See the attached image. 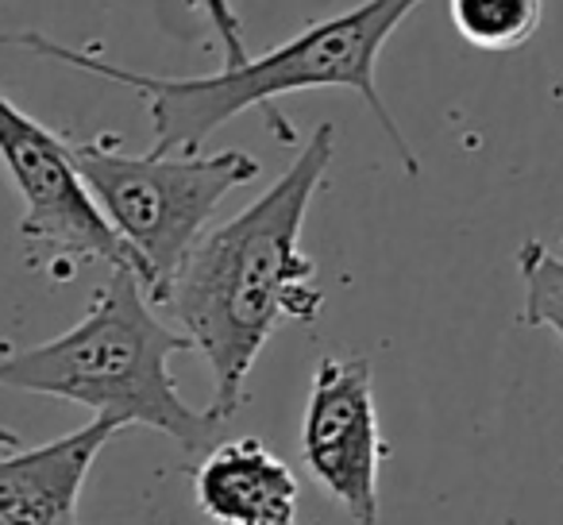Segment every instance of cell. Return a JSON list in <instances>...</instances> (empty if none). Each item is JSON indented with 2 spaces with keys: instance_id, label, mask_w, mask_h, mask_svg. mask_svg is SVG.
I'll list each match as a JSON object with an SVG mask.
<instances>
[{
  "instance_id": "obj_1",
  "label": "cell",
  "mask_w": 563,
  "mask_h": 525,
  "mask_svg": "<svg viewBox=\"0 0 563 525\" xmlns=\"http://www.w3.org/2000/svg\"><path fill=\"white\" fill-rule=\"evenodd\" d=\"M336 163V124L321 120L271 189L209 228L174 275L163 309L212 371L220 422L247 398V375L282 325L317 321L324 306L317 259L301 248L309 205Z\"/></svg>"
},
{
  "instance_id": "obj_2",
  "label": "cell",
  "mask_w": 563,
  "mask_h": 525,
  "mask_svg": "<svg viewBox=\"0 0 563 525\" xmlns=\"http://www.w3.org/2000/svg\"><path fill=\"white\" fill-rule=\"evenodd\" d=\"M417 4L421 0H363L355 9L324 17L306 32L274 43L263 55H247L243 63L224 66L217 74H201V78H163V74L128 70V66L104 63L97 51L70 47L43 32L0 35V47L32 51L51 63L74 66L81 74L132 89L147 105L151 132H155L151 151H201L212 132H220L228 120L247 109H263L266 124L282 143H298L294 124L278 112L282 97L306 94V89H352L375 112L386 140L398 147L406 174H421L417 151L409 147L398 120L378 94V55Z\"/></svg>"
},
{
  "instance_id": "obj_3",
  "label": "cell",
  "mask_w": 563,
  "mask_h": 525,
  "mask_svg": "<svg viewBox=\"0 0 563 525\" xmlns=\"http://www.w3.org/2000/svg\"><path fill=\"white\" fill-rule=\"evenodd\" d=\"M155 309L132 271H112L70 332L47 344L0 352V386L74 402L120 429L147 425L178 440L189 456H205L224 422L181 398L170 360L194 352V340Z\"/></svg>"
},
{
  "instance_id": "obj_4",
  "label": "cell",
  "mask_w": 563,
  "mask_h": 525,
  "mask_svg": "<svg viewBox=\"0 0 563 525\" xmlns=\"http://www.w3.org/2000/svg\"><path fill=\"white\" fill-rule=\"evenodd\" d=\"M89 194L135 259V278L163 306L174 275L209 232L212 212L235 186L258 178L263 163L251 151H147L132 155L117 135L70 140Z\"/></svg>"
},
{
  "instance_id": "obj_5",
  "label": "cell",
  "mask_w": 563,
  "mask_h": 525,
  "mask_svg": "<svg viewBox=\"0 0 563 525\" xmlns=\"http://www.w3.org/2000/svg\"><path fill=\"white\" fill-rule=\"evenodd\" d=\"M0 166L24 201L20 236L32 243L35 263L81 259L135 275L132 251L89 194L70 140L16 109L4 94H0Z\"/></svg>"
},
{
  "instance_id": "obj_6",
  "label": "cell",
  "mask_w": 563,
  "mask_h": 525,
  "mask_svg": "<svg viewBox=\"0 0 563 525\" xmlns=\"http://www.w3.org/2000/svg\"><path fill=\"white\" fill-rule=\"evenodd\" d=\"M390 456L375 406V371L363 356H321L301 417V460L313 483L355 525H378V475Z\"/></svg>"
},
{
  "instance_id": "obj_7",
  "label": "cell",
  "mask_w": 563,
  "mask_h": 525,
  "mask_svg": "<svg viewBox=\"0 0 563 525\" xmlns=\"http://www.w3.org/2000/svg\"><path fill=\"white\" fill-rule=\"evenodd\" d=\"M117 433V422L93 417L58 440L0 456V525H78L86 479Z\"/></svg>"
},
{
  "instance_id": "obj_8",
  "label": "cell",
  "mask_w": 563,
  "mask_h": 525,
  "mask_svg": "<svg viewBox=\"0 0 563 525\" xmlns=\"http://www.w3.org/2000/svg\"><path fill=\"white\" fill-rule=\"evenodd\" d=\"M194 499L212 525H301V483L258 437H228L194 468Z\"/></svg>"
},
{
  "instance_id": "obj_9",
  "label": "cell",
  "mask_w": 563,
  "mask_h": 525,
  "mask_svg": "<svg viewBox=\"0 0 563 525\" xmlns=\"http://www.w3.org/2000/svg\"><path fill=\"white\" fill-rule=\"evenodd\" d=\"M452 24L478 51H514L532 40L544 0H448Z\"/></svg>"
},
{
  "instance_id": "obj_10",
  "label": "cell",
  "mask_w": 563,
  "mask_h": 525,
  "mask_svg": "<svg viewBox=\"0 0 563 525\" xmlns=\"http://www.w3.org/2000/svg\"><path fill=\"white\" fill-rule=\"evenodd\" d=\"M517 275L525 286L521 325L552 329L563 340V259L548 243L525 240L517 251Z\"/></svg>"
},
{
  "instance_id": "obj_11",
  "label": "cell",
  "mask_w": 563,
  "mask_h": 525,
  "mask_svg": "<svg viewBox=\"0 0 563 525\" xmlns=\"http://www.w3.org/2000/svg\"><path fill=\"white\" fill-rule=\"evenodd\" d=\"M205 12L212 20V32L220 40V51H224V66H235L247 58V47H243V24L235 20V12L228 9V0H201Z\"/></svg>"
},
{
  "instance_id": "obj_12",
  "label": "cell",
  "mask_w": 563,
  "mask_h": 525,
  "mask_svg": "<svg viewBox=\"0 0 563 525\" xmlns=\"http://www.w3.org/2000/svg\"><path fill=\"white\" fill-rule=\"evenodd\" d=\"M0 448H4V452H12V448H20V433H12L4 422H0Z\"/></svg>"
}]
</instances>
